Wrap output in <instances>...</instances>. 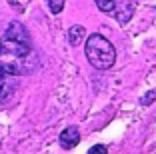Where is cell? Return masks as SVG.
<instances>
[{"instance_id": "obj_7", "label": "cell", "mask_w": 156, "mask_h": 154, "mask_svg": "<svg viewBox=\"0 0 156 154\" xmlns=\"http://www.w3.org/2000/svg\"><path fill=\"white\" fill-rule=\"evenodd\" d=\"M154 98H156V92H146V94L140 98V104H142V106H148L150 102H154Z\"/></svg>"}, {"instance_id": "obj_5", "label": "cell", "mask_w": 156, "mask_h": 154, "mask_svg": "<svg viewBox=\"0 0 156 154\" xmlns=\"http://www.w3.org/2000/svg\"><path fill=\"white\" fill-rule=\"evenodd\" d=\"M98 6V10H102V12H112V10L116 8V0H94Z\"/></svg>"}, {"instance_id": "obj_8", "label": "cell", "mask_w": 156, "mask_h": 154, "mask_svg": "<svg viewBox=\"0 0 156 154\" xmlns=\"http://www.w3.org/2000/svg\"><path fill=\"white\" fill-rule=\"evenodd\" d=\"M88 154H108V150H106L104 144H96V146H92V148L88 150Z\"/></svg>"}, {"instance_id": "obj_1", "label": "cell", "mask_w": 156, "mask_h": 154, "mask_svg": "<svg viewBox=\"0 0 156 154\" xmlns=\"http://www.w3.org/2000/svg\"><path fill=\"white\" fill-rule=\"evenodd\" d=\"M86 58L96 70H110L116 62V48L108 38L98 32L86 34Z\"/></svg>"}, {"instance_id": "obj_6", "label": "cell", "mask_w": 156, "mask_h": 154, "mask_svg": "<svg viewBox=\"0 0 156 154\" xmlns=\"http://www.w3.org/2000/svg\"><path fill=\"white\" fill-rule=\"evenodd\" d=\"M46 4H48L52 14H60L64 10V0H46Z\"/></svg>"}, {"instance_id": "obj_4", "label": "cell", "mask_w": 156, "mask_h": 154, "mask_svg": "<svg viewBox=\"0 0 156 154\" xmlns=\"http://www.w3.org/2000/svg\"><path fill=\"white\" fill-rule=\"evenodd\" d=\"M84 40H86V30H84V26L76 24V26H72V28L68 30V42H70L72 46L82 44Z\"/></svg>"}, {"instance_id": "obj_3", "label": "cell", "mask_w": 156, "mask_h": 154, "mask_svg": "<svg viewBox=\"0 0 156 154\" xmlns=\"http://www.w3.org/2000/svg\"><path fill=\"white\" fill-rule=\"evenodd\" d=\"M60 146L62 148H74V146H78V142H80V130H78L76 126H68L64 128V130L60 132V138H58Z\"/></svg>"}, {"instance_id": "obj_9", "label": "cell", "mask_w": 156, "mask_h": 154, "mask_svg": "<svg viewBox=\"0 0 156 154\" xmlns=\"http://www.w3.org/2000/svg\"><path fill=\"white\" fill-rule=\"evenodd\" d=\"M4 70L0 68V98H2V90H4Z\"/></svg>"}, {"instance_id": "obj_2", "label": "cell", "mask_w": 156, "mask_h": 154, "mask_svg": "<svg viewBox=\"0 0 156 154\" xmlns=\"http://www.w3.org/2000/svg\"><path fill=\"white\" fill-rule=\"evenodd\" d=\"M30 48H32V44H30L28 30L18 20L10 22L4 32V36L0 38V52H6V54L16 56V58H22V56L30 54Z\"/></svg>"}]
</instances>
